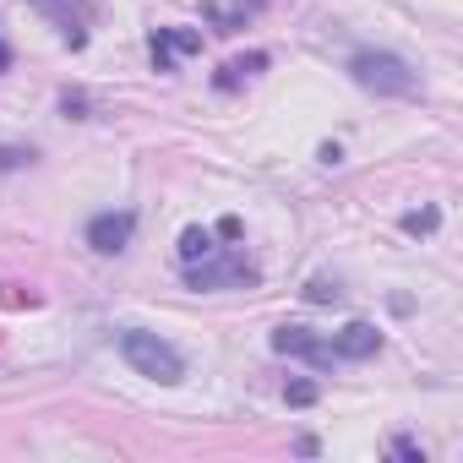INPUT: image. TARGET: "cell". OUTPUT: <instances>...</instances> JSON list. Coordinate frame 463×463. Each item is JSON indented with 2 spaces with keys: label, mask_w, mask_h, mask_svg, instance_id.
I'll list each match as a JSON object with an SVG mask.
<instances>
[{
  "label": "cell",
  "mask_w": 463,
  "mask_h": 463,
  "mask_svg": "<svg viewBox=\"0 0 463 463\" xmlns=\"http://www.w3.org/2000/svg\"><path fill=\"white\" fill-rule=\"evenodd\" d=\"M349 77L365 88V93H392V99H409L420 88V77L409 71L403 55H387V50H360L349 61Z\"/></svg>",
  "instance_id": "obj_1"
},
{
  "label": "cell",
  "mask_w": 463,
  "mask_h": 463,
  "mask_svg": "<svg viewBox=\"0 0 463 463\" xmlns=\"http://www.w3.org/2000/svg\"><path fill=\"white\" fill-rule=\"evenodd\" d=\"M120 354L131 360V371H142V376H153V382H164V387L185 376V360H180V349H175V344H164L158 333L126 327V333H120Z\"/></svg>",
  "instance_id": "obj_2"
},
{
  "label": "cell",
  "mask_w": 463,
  "mask_h": 463,
  "mask_svg": "<svg viewBox=\"0 0 463 463\" xmlns=\"http://www.w3.org/2000/svg\"><path fill=\"white\" fill-rule=\"evenodd\" d=\"M185 279L196 289H223V284H257V268L246 262V251H213V257L191 262Z\"/></svg>",
  "instance_id": "obj_3"
},
{
  "label": "cell",
  "mask_w": 463,
  "mask_h": 463,
  "mask_svg": "<svg viewBox=\"0 0 463 463\" xmlns=\"http://www.w3.org/2000/svg\"><path fill=\"white\" fill-rule=\"evenodd\" d=\"M273 349H279V354H289V360H306V365H338L333 344H327V338H317L311 327H279V333H273Z\"/></svg>",
  "instance_id": "obj_4"
},
{
  "label": "cell",
  "mask_w": 463,
  "mask_h": 463,
  "mask_svg": "<svg viewBox=\"0 0 463 463\" xmlns=\"http://www.w3.org/2000/svg\"><path fill=\"white\" fill-rule=\"evenodd\" d=\"M131 235H137V218H131V213H99V218L88 223V246H93L99 257H120V251L131 246Z\"/></svg>",
  "instance_id": "obj_5"
},
{
  "label": "cell",
  "mask_w": 463,
  "mask_h": 463,
  "mask_svg": "<svg viewBox=\"0 0 463 463\" xmlns=\"http://www.w3.org/2000/svg\"><path fill=\"white\" fill-rule=\"evenodd\" d=\"M327 344H333V354H338V360H371V354L382 349V333H376L371 322H349V327H344V333H333Z\"/></svg>",
  "instance_id": "obj_6"
},
{
  "label": "cell",
  "mask_w": 463,
  "mask_h": 463,
  "mask_svg": "<svg viewBox=\"0 0 463 463\" xmlns=\"http://www.w3.org/2000/svg\"><path fill=\"white\" fill-rule=\"evenodd\" d=\"M196 50H202V33H191V28H158L153 33V66L158 71H169L175 55H196Z\"/></svg>",
  "instance_id": "obj_7"
},
{
  "label": "cell",
  "mask_w": 463,
  "mask_h": 463,
  "mask_svg": "<svg viewBox=\"0 0 463 463\" xmlns=\"http://www.w3.org/2000/svg\"><path fill=\"white\" fill-rule=\"evenodd\" d=\"M268 66V55H241V61H229L223 71H218V88H241L246 77H257Z\"/></svg>",
  "instance_id": "obj_8"
},
{
  "label": "cell",
  "mask_w": 463,
  "mask_h": 463,
  "mask_svg": "<svg viewBox=\"0 0 463 463\" xmlns=\"http://www.w3.org/2000/svg\"><path fill=\"white\" fill-rule=\"evenodd\" d=\"M257 12H262V0H235V6H218V12H213V23H218L223 33H235V28H241L246 17H257Z\"/></svg>",
  "instance_id": "obj_9"
},
{
  "label": "cell",
  "mask_w": 463,
  "mask_h": 463,
  "mask_svg": "<svg viewBox=\"0 0 463 463\" xmlns=\"http://www.w3.org/2000/svg\"><path fill=\"white\" fill-rule=\"evenodd\" d=\"M218 246H213V235H207V229H185V235H180V262L191 268V262H202V257H213Z\"/></svg>",
  "instance_id": "obj_10"
},
{
  "label": "cell",
  "mask_w": 463,
  "mask_h": 463,
  "mask_svg": "<svg viewBox=\"0 0 463 463\" xmlns=\"http://www.w3.org/2000/svg\"><path fill=\"white\" fill-rule=\"evenodd\" d=\"M33 6H44V12H55V23L66 28V39H71V44H82V28L71 23V0H33Z\"/></svg>",
  "instance_id": "obj_11"
},
{
  "label": "cell",
  "mask_w": 463,
  "mask_h": 463,
  "mask_svg": "<svg viewBox=\"0 0 463 463\" xmlns=\"http://www.w3.org/2000/svg\"><path fill=\"white\" fill-rule=\"evenodd\" d=\"M284 398H289L295 409H306V403H317V382H289V387H284Z\"/></svg>",
  "instance_id": "obj_12"
},
{
  "label": "cell",
  "mask_w": 463,
  "mask_h": 463,
  "mask_svg": "<svg viewBox=\"0 0 463 463\" xmlns=\"http://www.w3.org/2000/svg\"><path fill=\"white\" fill-rule=\"evenodd\" d=\"M306 300H317V306H327V300H338V284H327V279H317V284L306 289Z\"/></svg>",
  "instance_id": "obj_13"
},
{
  "label": "cell",
  "mask_w": 463,
  "mask_h": 463,
  "mask_svg": "<svg viewBox=\"0 0 463 463\" xmlns=\"http://www.w3.org/2000/svg\"><path fill=\"white\" fill-rule=\"evenodd\" d=\"M403 229H409V235H420V229H436V213H409Z\"/></svg>",
  "instance_id": "obj_14"
},
{
  "label": "cell",
  "mask_w": 463,
  "mask_h": 463,
  "mask_svg": "<svg viewBox=\"0 0 463 463\" xmlns=\"http://www.w3.org/2000/svg\"><path fill=\"white\" fill-rule=\"evenodd\" d=\"M12 66V50H6V39H0V71H6Z\"/></svg>",
  "instance_id": "obj_15"
}]
</instances>
